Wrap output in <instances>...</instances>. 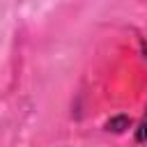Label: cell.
<instances>
[{"instance_id": "6da1fadb", "label": "cell", "mask_w": 147, "mask_h": 147, "mask_svg": "<svg viewBox=\"0 0 147 147\" xmlns=\"http://www.w3.org/2000/svg\"><path fill=\"white\" fill-rule=\"evenodd\" d=\"M129 124H131V119L129 117H124V115H119V117H115V119H110L106 126H108V131H115V133H122L124 129H129Z\"/></svg>"}]
</instances>
